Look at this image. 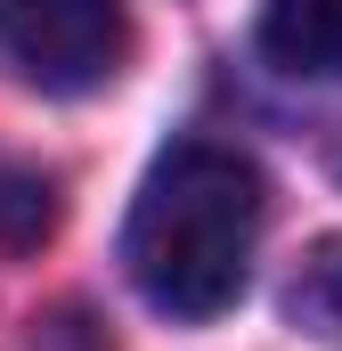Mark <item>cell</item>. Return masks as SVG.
<instances>
[{"mask_svg":"<svg viewBox=\"0 0 342 351\" xmlns=\"http://www.w3.org/2000/svg\"><path fill=\"white\" fill-rule=\"evenodd\" d=\"M0 58L49 98L114 82L131 58L122 0H0Z\"/></svg>","mask_w":342,"mask_h":351,"instance_id":"2","label":"cell"},{"mask_svg":"<svg viewBox=\"0 0 342 351\" xmlns=\"http://www.w3.org/2000/svg\"><path fill=\"white\" fill-rule=\"evenodd\" d=\"M33 351H114V335L90 319L82 302H66V311H49V319H33Z\"/></svg>","mask_w":342,"mask_h":351,"instance_id":"6","label":"cell"},{"mask_svg":"<svg viewBox=\"0 0 342 351\" xmlns=\"http://www.w3.org/2000/svg\"><path fill=\"white\" fill-rule=\"evenodd\" d=\"M261 237V172L237 147L179 139L139 180V204L122 221V269L163 319H220L237 311L253 278Z\"/></svg>","mask_w":342,"mask_h":351,"instance_id":"1","label":"cell"},{"mask_svg":"<svg viewBox=\"0 0 342 351\" xmlns=\"http://www.w3.org/2000/svg\"><path fill=\"white\" fill-rule=\"evenodd\" d=\"M261 58L302 82H342V0H261Z\"/></svg>","mask_w":342,"mask_h":351,"instance_id":"3","label":"cell"},{"mask_svg":"<svg viewBox=\"0 0 342 351\" xmlns=\"http://www.w3.org/2000/svg\"><path fill=\"white\" fill-rule=\"evenodd\" d=\"M293 319H310L318 335H342V237H318V254L293 278Z\"/></svg>","mask_w":342,"mask_h":351,"instance_id":"5","label":"cell"},{"mask_svg":"<svg viewBox=\"0 0 342 351\" xmlns=\"http://www.w3.org/2000/svg\"><path fill=\"white\" fill-rule=\"evenodd\" d=\"M57 229V180L0 156V245H41Z\"/></svg>","mask_w":342,"mask_h":351,"instance_id":"4","label":"cell"}]
</instances>
